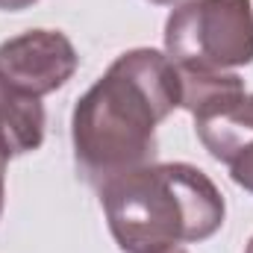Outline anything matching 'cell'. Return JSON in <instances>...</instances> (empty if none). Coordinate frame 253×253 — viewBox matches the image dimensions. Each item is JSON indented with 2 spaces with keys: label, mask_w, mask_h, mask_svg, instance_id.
Segmentation results:
<instances>
[{
  "label": "cell",
  "mask_w": 253,
  "mask_h": 253,
  "mask_svg": "<svg viewBox=\"0 0 253 253\" xmlns=\"http://www.w3.org/2000/svg\"><path fill=\"white\" fill-rule=\"evenodd\" d=\"M180 106V68L153 47L121 53L77 100L74 162L85 183L103 186L156 162V126Z\"/></svg>",
  "instance_id": "obj_1"
},
{
  "label": "cell",
  "mask_w": 253,
  "mask_h": 253,
  "mask_svg": "<svg viewBox=\"0 0 253 253\" xmlns=\"http://www.w3.org/2000/svg\"><path fill=\"white\" fill-rule=\"evenodd\" d=\"M97 191L109 233L124 253H162L206 242L227 218L224 194L189 162H150Z\"/></svg>",
  "instance_id": "obj_2"
},
{
  "label": "cell",
  "mask_w": 253,
  "mask_h": 253,
  "mask_svg": "<svg viewBox=\"0 0 253 253\" xmlns=\"http://www.w3.org/2000/svg\"><path fill=\"white\" fill-rule=\"evenodd\" d=\"M165 56L180 71H233L253 62L251 0H186L165 21Z\"/></svg>",
  "instance_id": "obj_3"
},
{
  "label": "cell",
  "mask_w": 253,
  "mask_h": 253,
  "mask_svg": "<svg viewBox=\"0 0 253 253\" xmlns=\"http://www.w3.org/2000/svg\"><path fill=\"white\" fill-rule=\"evenodd\" d=\"M180 106L191 112L194 132L212 159L230 165L253 144V91L239 74L180 71Z\"/></svg>",
  "instance_id": "obj_4"
},
{
  "label": "cell",
  "mask_w": 253,
  "mask_h": 253,
  "mask_svg": "<svg viewBox=\"0 0 253 253\" xmlns=\"http://www.w3.org/2000/svg\"><path fill=\"white\" fill-rule=\"evenodd\" d=\"M77 68L80 56L59 30H30L0 44V77L39 100L62 88Z\"/></svg>",
  "instance_id": "obj_5"
},
{
  "label": "cell",
  "mask_w": 253,
  "mask_h": 253,
  "mask_svg": "<svg viewBox=\"0 0 253 253\" xmlns=\"http://www.w3.org/2000/svg\"><path fill=\"white\" fill-rule=\"evenodd\" d=\"M44 141V106L0 77V153L6 159L39 150Z\"/></svg>",
  "instance_id": "obj_6"
},
{
  "label": "cell",
  "mask_w": 253,
  "mask_h": 253,
  "mask_svg": "<svg viewBox=\"0 0 253 253\" xmlns=\"http://www.w3.org/2000/svg\"><path fill=\"white\" fill-rule=\"evenodd\" d=\"M230 177L239 189L251 191L253 194V144H248L233 162H230Z\"/></svg>",
  "instance_id": "obj_7"
},
{
  "label": "cell",
  "mask_w": 253,
  "mask_h": 253,
  "mask_svg": "<svg viewBox=\"0 0 253 253\" xmlns=\"http://www.w3.org/2000/svg\"><path fill=\"white\" fill-rule=\"evenodd\" d=\"M33 3H39V0H0V9L3 12H21V9H30Z\"/></svg>",
  "instance_id": "obj_8"
},
{
  "label": "cell",
  "mask_w": 253,
  "mask_h": 253,
  "mask_svg": "<svg viewBox=\"0 0 253 253\" xmlns=\"http://www.w3.org/2000/svg\"><path fill=\"white\" fill-rule=\"evenodd\" d=\"M6 156L0 153V215H3V203H6Z\"/></svg>",
  "instance_id": "obj_9"
},
{
  "label": "cell",
  "mask_w": 253,
  "mask_h": 253,
  "mask_svg": "<svg viewBox=\"0 0 253 253\" xmlns=\"http://www.w3.org/2000/svg\"><path fill=\"white\" fill-rule=\"evenodd\" d=\"M150 3H156V6H174V3H180V0H150Z\"/></svg>",
  "instance_id": "obj_10"
},
{
  "label": "cell",
  "mask_w": 253,
  "mask_h": 253,
  "mask_svg": "<svg viewBox=\"0 0 253 253\" xmlns=\"http://www.w3.org/2000/svg\"><path fill=\"white\" fill-rule=\"evenodd\" d=\"M162 253H189L186 248H168V251H162Z\"/></svg>",
  "instance_id": "obj_11"
},
{
  "label": "cell",
  "mask_w": 253,
  "mask_h": 253,
  "mask_svg": "<svg viewBox=\"0 0 253 253\" xmlns=\"http://www.w3.org/2000/svg\"><path fill=\"white\" fill-rule=\"evenodd\" d=\"M245 253H253V236H251V242H248V248H245Z\"/></svg>",
  "instance_id": "obj_12"
}]
</instances>
